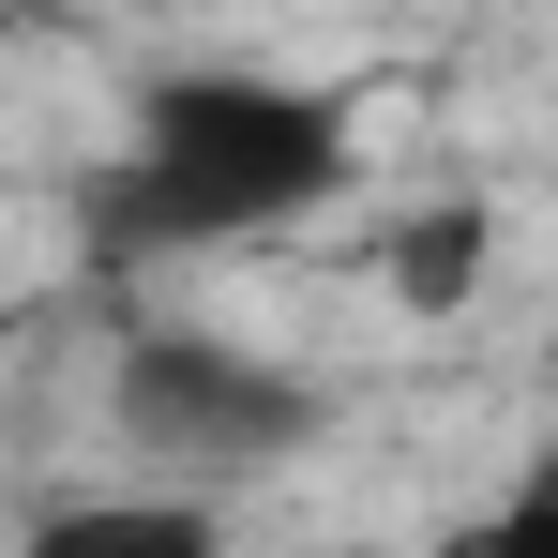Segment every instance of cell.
Returning a JSON list of instances; mask_svg holds the SVG:
<instances>
[{
    "label": "cell",
    "mask_w": 558,
    "mask_h": 558,
    "mask_svg": "<svg viewBox=\"0 0 558 558\" xmlns=\"http://www.w3.org/2000/svg\"><path fill=\"white\" fill-rule=\"evenodd\" d=\"M438 558H558V438L513 468V483H498V498H483V513H468Z\"/></svg>",
    "instance_id": "cell-5"
},
{
    "label": "cell",
    "mask_w": 558,
    "mask_h": 558,
    "mask_svg": "<svg viewBox=\"0 0 558 558\" xmlns=\"http://www.w3.org/2000/svg\"><path fill=\"white\" fill-rule=\"evenodd\" d=\"M348 196V106L257 76V61H182L136 92V151L92 182L106 242H272Z\"/></svg>",
    "instance_id": "cell-1"
},
{
    "label": "cell",
    "mask_w": 558,
    "mask_h": 558,
    "mask_svg": "<svg viewBox=\"0 0 558 558\" xmlns=\"http://www.w3.org/2000/svg\"><path fill=\"white\" fill-rule=\"evenodd\" d=\"M363 272L392 317H468L498 287V211L483 196H408L392 227H363Z\"/></svg>",
    "instance_id": "cell-3"
},
{
    "label": "cell",
    "mask_w": 558,
    "mask_h": 558,
    "mask_svg": "<svg viewBox=\"0 0 558 558\" xmlns=\"http://www.w3.org/2000/svg\"><path fill=\"white\" fill-rule=\"evenodd\" d=\"M106 423L211 498V483H257V468L302 453L332 423V377H302L287 348H242V332H196V317H151L106 363Z\"/></svg>",
    "instance_id": "cell-2"
},
{
    "label": "cell",
    "mask_w": 558,
    "mask_h": 558,
    "mask_svg": "<svg viewBox=\"0 0 558 558\" xmlns=\"http://www.w3.org/2000/svg\"><path fill=\"white\" fill-rule=\"evenodd\" d=\"M15 558H227V513H211L196 483H106V498L31 513Z\"/></svg>",
    "instance_id": "cell-4"
}]
</instances>
